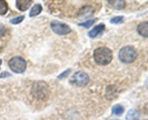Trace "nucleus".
Returning <instances> with one entry per match:
<instances>
[{
	"instance_id": "1",
	"label": "nucleus",
	"mask_w": 148,
	"mask_h": 120,
	"mask_svg": "<svg viewBox=\"0 0 148 120\" xmlns=\"http://www.w3.org/2000/svg\"><path fill=\"white\" fill-rule=\"evenodd\" d=\"M93 56L98 64L106 65L112 61L113 53L108 48L99 47L94 51Z\"/></svg>"
},
{
	"instance_id": "2",
	"label": "nucleus",
	"mask_w": 148,
	"mask_h": 120,
	"mask_svg": "<svg viewBox=\"0 0 148 120\" xmlns=\"http://www.w3.org/2000/svg\"><path fill=\"white\" fill-rule=\"evenodd\" d=\"M119 57L120 60L124 63H132L137 57V51L133 46H126L120 50Z\"/></svg>"
},
{
	"instance_id": "3",
	"label": "nucleus",
	"mask_w": 148,
	"mask_h": 120,
	"mask_svg": "<svg viewBox=\"0 0 148 120\" xmlns=\"http://www.w3.org/2000/svg\"><path fill=\"white\" fill-rule=\"evenodd\" d=\"M25 60L20 56H14L9 61V67L15 73H23L26 69Z\"/></svg>"
},
{
	"instance_id": "4",
	"label": "nucleus",
	"mask_w": 148,
	"mask_h": 120,
	"mask_svg": "<svg viewBox=\"0 0 148 120\" xmlns=\"http://www.w3.org/2000/svg\"><path fill=\"white\" fill-rule=\"evenodd\" d=\"M90 77L88 74L82 71L75 72L70 79L71 84L77 87L85 86L88 85Z\"/></svg>"
},
{
	"instance_id": "5",
	"label": "nucleus",
	"mask_w": 148,
	"mask_h": 120,
	"mask_svg": "<svg viewBox=\"0 0 148 120\" xmlns=\"http://www.w3.org/2000/svg\"><path fill=\"white\" fill-rule=\"evenodd\" d=\"M49 88L44 82H38L33 87V93L38 99H44L49 95Z\"/></svg>"
},
{
	"instance_id": "6",
	"label": "nucleus",
	"mask_w": 148,
	"mask_h": 120,
	"mask_svg": "<svg viewBox=\"0 0 148 120\" xmlns=\"http://www.w3.org/2000/svg\"><path fill=\"white\" fill-rule=\"evenodd\" d=\"M50 26L51 30L59 36L66 35L72 31V29L68 25L57 20H53L51 22Z\"/></svg>"
},
{
	"instance_id": "7",
	"label": "nucleus",
	"mask_w": 148,
	"mask_h": 120,
	"mask_svg": "<svg viewBox=\"0 0 148 120\" xmlns=\"http://www.w3.org/2000/svg\"><path fill=\"white\" fill-rule=\"evenodd\" d=\"M105 28L106 26L104 24H102V23H101V24L95 26V27L88 33V36L90 38H94L98 36L99 34L102 33L104 31V30H105Z\"/></svg>"
},
{
	"instance_id": "8",
	"label": "nucleus",
	"mask_w": 148,
	"mask_h": 120,
	"mask_svg": "<svg viewBox=\"0 0 148 120\" xmlns=\"http://www.w3.org/2000/svg\"><path fill=\"white\" fill-rule=\"evenodd\" d=\"M32 0H16V6L20 11H25L31 5Z\"/></svg>"
},
{
	"instance_id": "9",
	"label": "nucleus",
	"mask_w": 148,
	"mask_h": 120,
	"mask_svg": "<svg viewBox=\"0 0 148 120\" xmlns=\"http://www.w3.org/2000/svg\"><path fill=\"white\" fill-rule=\"evenodd\" d=\"M111 7L116 10H122L126 7L125 0H108Z\"/></svg>"
},
{
	"instance_id": "10",
	"label": "nucleus",
	"mask_w": 148,
	"mask_h": 120,
	"mask_svg": "<svg viewBox=\"0 0 148 120\" xmlns=\"http://www.w3.org/2000/svg\"><path fill=\"white\" fill-rule=\"evenodd\" d=\"M137 31L142 36L148 38V21L140 23L137 27Z\"/></svg>"
},
{
	"instance_id": "11",
	"label": "nucleus",
	"mask_w": 148,
	"mask_h": 120,
	"mask_svg": "<svg viewBox=\"0 0 148 120\" xmlns=\"http://www.w3.org/2000/svg\"><path fill=\"white\" fill-rule=\"evenodd\" d=\"M93 12V10L91 7H85L79 11V17H82V18H88L90 16L92 15Z\"/></svg>"
},
{
	"instance_id": "12",
	"label": "nucleus",
	"mask_w": 148,
	"mask_h": 120,
	"mask_svg": "<svg viewBox=\"0 0 148 120\" xmlns=\"http://www.w3.org/2000/svg\"><path fill=\"white\" fill-rule=\"evenodd\" d=\"M140 114L138 111L135 109H131L128 111L126 119L127 120H140Z\"/></svg>"
},
{
	"instance_id": "13",
	"label": "nucleus",
	"mask_w": 148,
	"mask_h": 120,
	"mask_svg": "<svg viewBox=\"0 0 148 120\" xmlns=\"http://www.w3.org/2000/svg\"><path fill=\"white\" fill-rule=\"evenodd\" d=\"M42 11V6L40 4H36L33 7H32L31 10L30 11V17H36V16L38 15Z\"/></svg>"
},
{
	"instance_id": "14",
	"label": "nucleus",
	"mask_w": 148,
	"mask_h": 120,
	"mask_svg": "<svg viewBox=\"0 0 148 120\" xmlns=\"http://www.w3.org/2000/svg\"><path fill=\"white\" fill-rule=\"evenodd\" d=\"M124 108L120 104H116L114 106H113L112 108V113L115 115H121L124 113Z\"/></svg>"
},
{
	"instance_id": "15",
	"label": "nucleus",
	"mask_w": 148,
	"mask_h": 120,
	"mask_svg": "<svg viewBox=\"0 0 148 120\" xmlns=\"http://www.w3.org/2000/svg\"><path fill=\"white\" fill-rule=\"evenodd\" d=\"M8 10V5L5 0H0V15H4Z\"/></svg>"
},
{
	"instance_id": "16",
	"label": "nucleus",
	"mask_w": 148,
	"mask_h": 120,
	"mask_svg": "<svg viewBox=\"0 0 148 120\" xmlns=\"http://www.w3.org/2000/svg\"><path fill=\"white\" fill-rule=\"evenodd\" d=\"M107 90H108V91H106L107 98H109V99L114 98V97H116V91L115 90V88L114 86H111L107 88Z\"/></svg>"
},
{
	"instance_id": "17",
	"label": "nucleus",
	"mask_w": 148,
	"mask_h": 120,
	"mask_svg": "<svg viewBox=\"0 0 148 120\" xmlns=\"http://www.w3.org/2000/svg\"><path fill=\"white\" fill-rule=\"evenodd\" d=\"M96 21L95 19H92V20H87V21L84 22V23H81L78 24V25L79 26H82V27H85V28H89L90 27H91V25L94 24V23Z\"/></svg>"
},
{
	"instance_id": "18",
	"label": "nucleus",
	"mask_w": 148,
	"mask_h": 120,
	"mask_svg": "<svg viewBox=\"0 0 148 120\" xmlns=\"http://www.w3.org/2000/svg\"><path fill=\"white\" fill-rule=\"evenodd\" d=\"M24 18H25V16L24 15L19 16V17H14V18H13V19H12V20H10V23H11L12 24H13V25L19 24V23H20L22 21H23V20H24Z\"/></svg>"
},
{
	"instance_id": "19",
	"label": "nucleus",
	"mask_w": 148,
	"mask_h": 120,
	"mask_svg": "<svg viewBox=\"0 0 148 120\" xmlns=\"http://www.w3.org/2000/svg\"><path fill=\"white\" fill-rule=\"evenodd\" d=\"M124 20V17L123 16H117V17H113L111 19V23L113 24H117V23H120Z\"/></svg>"
},
{
	"instance_id": "20",
	"label": "nucleus",
	"mask_w": 148,
	"mask_h": 120,
	"mask_svg": "<svg viewBox=\"0 0 148 120\" xmlns=\"http://www.w3.org/2000/svg\"><path fill=\"white\" fill-rule=\"evenodd\" d=\"M70 72H71V69H66V71H64V72H62L61 75H59V76H58V78H59V79H64V78L66 77L69 75V74L70 73Z\"/></svg>"
},
{
	"instance_id": "21",
	"label": "nucleus",
	"mask_w": 148,
	"mask_h": 120,
	"mask_svg": "<svg viewBox=\"0 0 148 120\" xmlns=\"http://www.w3.org/2000/svg\"><path fill=\"white\" fill-rule=\"evenodd\" d=\"M10 76V74L7 72H3L0 74V77L1 78H5Z\"/></svg>"
},
{
	"instance_id": "22",
	"label": "nucleus",
	"mask_w": 148,
	"mask_h": 120,
	"mask_svg": "<svg viewBox=\"0 0 148 120\" xmlns=\"http://www.w3.org/2000/svg\"><path fill=\"white\" fill-rule=\"evenodd\" d=\"M4 33H5V29L3 26L0 25V37L4 35Z\"/></svg>"
},
{
	"instance_id": "23",
	"label": "nucleus",
	"mask_w": 148,
	"mask_h": 120,
	"mask_svg": "<svg viewBox=\"0 0 148 120\" xmlns=\"http://www.w3.org/2000/svg\"><path fill=\"white\" fill-rule=\"evenodd\" d=\"M1 62H1V59H0V66H1Z\"/></svg>"
},
{
	"instance_id": "24",
	"label": "nucleus",
	"mask_w": 148,
	"mask_h": 120,
	"mask_svg": "<svg viewBox=\"0 0 148 120\" xmlns=\"http://www.w3.org/2000/svg\"><path fill=\"white\" fill-rule=\"evenodd\" d=\"M114 120H119V119H114Z\"/></svg>"
}]
</instances>
